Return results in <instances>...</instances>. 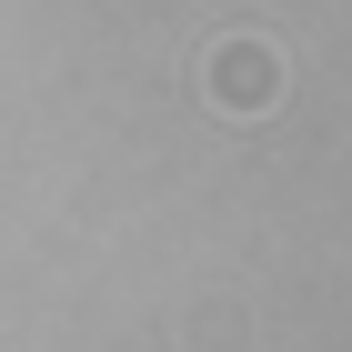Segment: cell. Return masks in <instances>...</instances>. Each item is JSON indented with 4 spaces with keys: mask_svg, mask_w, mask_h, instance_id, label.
<instances>
[{
    "mask_svg": "<svg viewBox=\"0 0 352 352\" xmlns=\"http://www.w3.org/2000/svg\"><path fill=\"white\" fill-rule=\"evenodd\" d=\"M212 91H221V111H262V101H272V51L232 41V51L212 60Z\"/></svg>",
    "mask_w": 352,
    "mask_h": 352,
    "instance_id": "1",
    "label": "cell"
}]
</instances>
